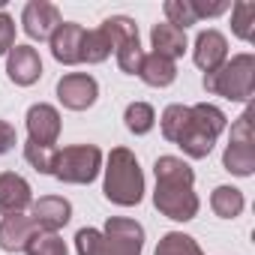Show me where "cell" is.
Returning a JSON list of instances; mask_svg holds the SVG:
<instances>
[{"instance_id": "6da1fadb", "label": "cell", "mask_w": 255, "mask_h": 255, "mask_svg": "<svg viewBox=\"0 0 255 255\" xmlns=\"http://www.w3.org/2000/svg\"><path fill=\"white\" fill-rule=\"evenodd\" d=\"M156 174V192H153V204L162 216L174 219V222H189L198 216V195H195V171L189 168V162H183L180 156H159L153 165Z\"/></svg>"}, {"instance_id": "7a4b0ae2", "label": "cell", "mask_w": 255, "mask_h": 255, "mask_svg": "<svg viewBox=\"0 0 255 255\" xmlns=\"http://www.w3.org/2000/svg\"><path fill=\"white\" fill-rule=\"evenodd\" d=\"M102 192L117 207H135L144 198V174L129 147H114L105 159Z\"/></svg>"}, {"instance_id": "3957f363", "label": "cell", "mask_w": 255, "mask_h": 255, "mask_svg": "<svg viewBox=\"0 0 255 255\" xmlns=\"http://www.w3.org/2000/svg\"><path fill=\"white\" fill-rule=\"evenodd\" d=\"M225 126H228V117L210 105V102H198V105H189V120L183 126V132L177 135V147L189 156V159H204L216 138L225 132Z\"/></svg>"}, {"instance_id": "277c9868", "label": "cell", "mask_w": 255, "mask_h": 255, "mask_svg": "<svg viewBox=\"0 0 255 255\" xmlns=\"http://www.w3.org/2000/svg\"><path fill=\"white\" fill-rule=\"evenodd\" d=\"M204 90L228 102H249L255 93V57L246 51L225 60L216 72L204 75Z\"/></svg>"}, {"instance_id": "5b68a950", "label": "cell", "mask_w": 255, "mask_h": 255, "mask_svg": "<svg viewBox=\"0 0 255 255\" xmlns=\"http://www.w3.org/2000/svg\"><path fill=\"white\" fill-rule=\"evenodd\" d=\"M99 27L111 39V51L117 54V66L126 75H138V66L144 60V48L138 42V24L129 15H111Z\"/></svg>"}, {"instance_id": "8992f818", "label": "cell", "mask_w": 255, "mask_h": 255, "mask_svg": "<svg viewBox=\"0 0 255 255\" xmlns=\"http://www.w3.org/2000/svg\"><path fill=\"white\" fill-rule=\"evenodd\" d=\"M102 171V150L96 144H69L57 150L54 177L60 183H93Z\"/></svg>"}, {"instance_id": "52a82bcc", "label": "cell", "mask_w": 255, "mask_h": 255, "mask_svg": "<svg viewBox=\"0 0 255 255\" xmlns=\"http://www.w3.org/2000/svg\"><path fill=\"white\" fill-rule=\"evenodd\" d=\"M222 168L237 174V177H249L255 171V135H252V108H246L234 123H231V135H228V147L222 153Z\"/></svg>"}, {"instance_id": "ba28073f", "label": "cell", "mask_w": 255, "mask_h": 255, "mask_svg": "<svg viewBox=\"0 0 255 255\" xmlns=\"http://www.w3.org/2000/svg\"><path fill=\"white\" fill-rule=\"evenodd\" d=\"M144 249V228L135 219L111 216L102 231V249L99 255H141Z\"/></svg>"}, {"instance_id": "9c48e42d", "label": "cell", "mask_w": 255, "mask_h": 255, "mask_svg": "<svg viewBox=\"0 0 255 255\" xmlns=\"http://www.w3.org/2000/svg\"><path fill=\"white\" fill-rule=\"evenodd\" d=\"M96 96H99V84H96V78L87 75V72H69V75H63V78L57 81V99H60V105L69 108V111H84V108H90V105L96 102Z\"/></svg>"}, {"instance_id": "30bf717a", "label": "cell", "mask_w": 255, "mask_h": 255, "mask_svg": "<svg viewBox=\"0 0 255 255\" xmlns=\"http://www.w3.org/2000/svg\"><path fill=\"white\" fill-rule=\"evenodd\" d=\"M21 24H24V33L30 39L45 42L63 24V18H60V9L54 3H48V0H30L24 6V12H21Z\"/></svg>"}, {"instance_id": "8fae6325", "label": "cell", "mask_w": 255, "mask_h": 255, "mask_svg": "<svg viewBox=\"0 0 255 255\" xmlns=\"http://www.w3.org/2000/svg\"><path fill=\"white\" fill-rule=\"evenodd\" d=\"M6 75L12 84L18 87H30L39 81L42 75V60L39 51L33 45H12V51L6 54Z\"/></svg>"}, {"instance_id": "7c38bea8", "label": "cell", "mask_w": 255, "mask_h": 255, "mask_svg": "<svg viewBox=\"0 0 255 255\" xmlns=\"http://www.w3.org/2000/svg\"><path fill=\"white\" fill-rule=\"evenodd\" d=\"M30 219L36 222V228L42 234H57L69 219H72V204L60 195H42L39 201L30 204Z\"/></svg>"}, {"instance_id": "4fadbf2b", "label": "cell", "mask_w": 255, "mask_h": 255, "mask_svg": "<svg viewBox=\"0 0 255 255\" xmlns=\"http://www.w3.org/2000/svg\"><path fill=\"white\" fill-rule=\"evenodd\" d=\"M192 60L198 69L207 72H216L225 60H228V39L219 33V30H201L198 39H195V48H192Z\"/></svg>"}, {"instance_id": "5bb4252c", "label": "cell", "mask_w": 255, "mask_h": 255, "mask_svg": "<svg viewBox=\"0 0 255 255\" xmlns=\"http://www.w3.org/2000/svg\"><path fill=\"white\" fill-rule=\"evenodd\" d=\"M27 132L36 144H54L60 138V111L48 102H36L27 108Z\"/></svg>"}, {"instance_id": "9a60e30c", "label": "cell", "mask_w": 255, "mask_h": 255, "mask_svg": "<svg viewBox=\"0 0 255 255\" xmlns=\"http://www.w3.org/2000/svg\"><path fill=\"white\" fill-rule=\"evenodd\" d=\"M33 204V192L30 183L15 174V171H3L0 174V213L12 216V213H24Z\"/></svg>"}, {"instance_id": "2e32d148", "label": "cell", "mask_w": 255, "mask_h": 255, "mask_svg": "<svg viewBox=\"0 0 255 255\" xmlns=\"http://www.w3.org/2000/svg\"><path fill=\"white\" fill-rule=\"evenodd\" d=\"M51 54L57 63L63 66H75L81 63V42H84V27L75 21H63L54 33H51Z\"/></svg>"}, {"instance_id": "e0dca14e", "label": "cell", "mask_w": 255, "mask_h": 255, "mask_svg": "<svg viewBox=\"0 0 255 255\" xmlns=\"http://www.w3.org/2000/svg\"><path fill=\"white\" fill-rule=\"evenodd\" d=\"M36 234H39V228L30 216H24V213L3 216V222H0V249L3 252H24Z\"/></svg>"}, {"instance_id": "ac0fdd59", "label": "cell", "mask_w": 255, "mask_h": 255, "mask_svg": "<svg viewBox=\"0 0 255 255\" xmlns=\"http://www.w3.org/2000/svg\"><path fill=\"white\" fill-rule=\"evenodd\" d=\"M150 42H153V54H162L168 60H177L186 51V30L162 21V24H156L150 30Z\"/></svg>"}, {"instance_id": "d6986e66", "label": "cell", "mask_w": 255, "mask_h": 255, "mask_svg": "<svg viewBox=\"0 0 255 255\" xmlns=\"http://www.w3.org/2000/svg\"><path fill=\"white\" fill-rule=\"evenodd\" d=\"M138 75L150 87H168L177 78V63L168 60V57H162V54H153L150 51V54H144V60L138 66Z\"/></svg>"}, {"instance_id": "ffe728a7", "label": "cell", "mask_w": 255, "mask_h": 255, "mask_svg": "<svg viewBox=\"0 0 255 255\" xmlns=\"http://www.w3.org/2000/svg\"><path fill=\"white\" fill-rule=\"evenodd\" d=\"M210 207H213V213L222 216V219H237V216L243 213L246 201H243V192H240L237 186H216L213 195H210Z\"/></svg>"}, {"instance_id": "44dd1931", "label": "cell", "mask_w": 255, "mask_h": 255, "mask_svg": "<svg viewBox=\"0 0 255 255\" xmlns=\"http://www.w3.org/2000/svg\"><path fill=\"white\" fill-rule=\"evenodd\" d=\"M123 120H126V129L132 135H147L153 129V123H156V111L147 102H129L126 111H123Z\"/></svg>"}, {"instance_id": "7402d4cb", "label": "cell", "mask_w": 255, "mask_h": 255, "mask_svg": "<svg viewBox=\"0 0 255 255\" xmlns=\"http://www.w3.org/2000/svg\"><path fill=\"white\" fill-rule=\"evenodd\" d=\"M111 54V39L105 36L102 27L96 30H84V42H81V63H102Z\"/></svg>"}, {"instance_id": "603a6c76", "label": "cell", "mask_w": 255, "mask_h": 255, "mask_svg": "<svg viewBox=\"0 0 255 255\" xmlns=\"http://www.w3.org/2000/svg\"><path fill=\"white\" fill-rule=\"evenodd\" d=\"M231 30L243 42H252L255 39V3L240 0V3L231 6Z\"/></svg>"}, {"instance_id": "cb8c5ba5", "label": "cell", "mask_w": 255, "mask_h": 255, "mask_svg": "<svg viewBox=\"0 0 255 255\" xmlns=\"http://www.w3.org/2000/svg\"><path fill=\"white\" fill-rule=\"evenodd\" d=\"M156 255H204V252L195 237H189L183 231H168V234H162Z\"/></svg>"}, {"instance_id": "d4e9b609", "label": "cell", "mask_w": 255, "mask_h": 255, "mask_svg": "<svg viewBox=\"0 0 255 255\" xmlns=\"http://www.w3.org/2000/svg\"><path fill=\"white\" fill-rule=\"evenodd\" d=\"M24 159L39 171V174H51L54 171V159H57V147L54 144H36L27 138L24 144Z\"/></svg>"}, {"instance_id": "484cf974", "label": "cell", "mask_w": 255, "mask_h": 255, "mask_svg": "<svg viewBox=\"0 0 255 255\" xmlns=\"http://www.w3.org/2000/svg\"><path fill=\"white\" fill-rule=\"evenodd\" d=\"M189 120V105H168L159 117V126H162V135L165 141H177V135L183 132V126Z\"/></svg>"}, {"instance_id": "4316f807", "label": "cell", "mask_w": 255, "mask_h": 255, "mask_svg": "<svg viewBox=\"0 0 255 255\" xmlns=\"http://www.w3.org/2000/svg\"><path fill=\"white\" fill-rule=\"evenodd\" d=\"M162 9H165L168 24H174V27H180V30L198 24V15H195L192 0H165V6H162Z\"/></svg>"}, {"instance_id": "83f0119b", "label": "cell", "mask_w": 255, "mask_h": 255, "mask_svg": "<svg viewBox=\"0 0 255 255\" xmlns=\"http://www.w3.org/2000/svg\"><path fill=\"white\" fill-rule=\"evenodd\" d=\"M24 252H27V255H69L63 237H57V234H42V231L27 243Z\"/></svg>"}, {"instance_id": "f1b7e54d", "label": "cell", "mask_w": 255, "mask_h": 255, "mask_svg": "<svg viewBox=\"0 0 255 255\" xmlns=\"http://www.w3.org/2000/svg\"><path fill=\"white\" fill-rule=\"evenodd\" d=\"M75 249H78V255H99V249H102V231L99 228H81L75 234Z\"/></svg>"}, {"instance_id": "f546056e", "label": "cell", "mask_w": 255, "mask_h": 255, "mask_svg": "<svg viewBox=\"0 0 255 255\" xmlns=\"http://www.w3.org/2000/svg\"><path fill=\"white\" fill-rule=\"evenodd\" d=\"M12 45H15V21H12V15L0 12V57L9 54Z\"/></svg>"}, {"instance_id": "4dcf8cb0", "label": "cell", "mask_w": 255, "mask_h": 255, "mask_svg": "<svg viewBox=\"0 0 255 255\" xmlns=\"http://www.w3.org/2000/svg\"><path fill=\"white\" fill-rule=\"evenodd\" d=\"M192 6H195V15H198V21H201V18H216V15H222L231 3H228V0H219V3H204V0H192Z\"/></svg>"}, {"instance_id": "1f68e13d", "label": "cell", "mask_w": 255, "mask_h": 255, "mask_svg": "<svg viewBox=\"0 0 255 255\" xmlns=\"http://www.w3.org/2000/svg\"><path fill=\"white\" fill-rule=\"evenodd\" d=\"M15 147V126L9 120H0V156Z\"/></svg>"}, {"instance_id": "d6a6232c", "label": "cell", "mask_w": 255, "mask_h": 255, "mask_svg": "<svg viewBox=\"0 0 255 255\" xmlns=\"http://www.w3.org/2000/svg\"><path fill=\"white\" fill-rule=\"evenodd\" d=\"M3 6H6V0H0V9H3Z\"/></svg>"}]
</instances>
